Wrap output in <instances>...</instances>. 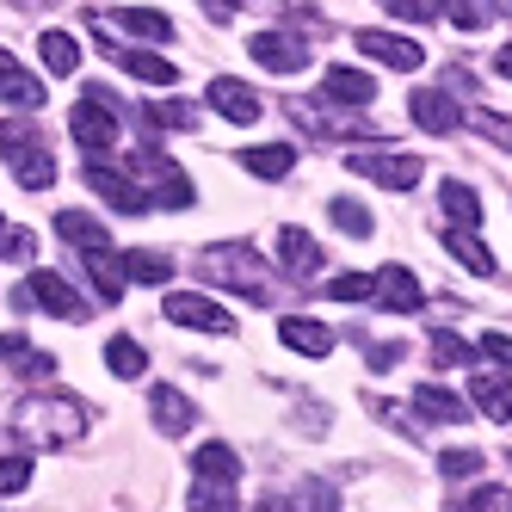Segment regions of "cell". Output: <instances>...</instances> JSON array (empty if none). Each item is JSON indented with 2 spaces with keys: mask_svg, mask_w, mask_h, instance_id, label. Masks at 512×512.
Segmentation results:
<instances>
[{
  "mask_svg": "<svg viewBox=\"0 0 512 512\" xmlns=\"http://www.w3.org/2000/svg\"><path fill=\"white\" fill-rule=\"evenodd\" d=\"M38 149H50L38 118H0V161H25V155H38Z\"/></svg>",
  "mask_w": 512,
  "mask_h": 512,
  "instance_id": "cell-19",
  "label": "cell"
},
{
  "mask_svg": "<svg viewBox=\"0 0 512 512\" xmlns=\"http://www.w3.org/2000/svg\"><path fill=\"white\" fill-rule=\"evenodd\" d=\"M371 284H377V303H383V309H395V315H414V309H420V278H414L408 266H383Z\"/></svg>",
  "mask_w": 512,
  "mask_h": 512,
  "instance_id": "cell-15",
  "label": "cell"
},
{
  "mask_svg": "<svg viewBox=\"0 0 512 512\" xmlns=\"http://www.w3.org/2000/svg\"><path fill=\"white\" fill-rule=\"evenodd\" d=\"M112 19H118L124 31H136V38H149V44H167V38H173V19L155 13V7H118Z\"/></svg>",
  "mask_w": 512,
  "mask_h": 512,
  "instance_id": "cell-29",
  "label": "cell"
},
{
  "mask_svg": "<svg viewBox=\"0 0 512 512\" xmlns=\"http://www.w3.org/2000/svg\"><path fill=\"white\" fill-rule=\"evenodd\" d=\"M31 247H38V241H31L25 229H7V235H0V253H7V260H31Z\"/></svg>",
  "mask_w": 512,
  "mask_h": 512,
  "instance_id": "cell-46",
  "label": "cell"
},
{
  "mask_svg": "<svg viewBox=\"0 0 512 512\" xmlns=\"http://www.w3.org/2000/svg\"><path fill=\"white\" fill-rule=\"evenodd\" d=\"M358 179H377V186H389V192H408V186H420V161L414 155H352L346 161Z\"/></svg>",
  "mask_w": 512,
  "mask_h": 512,
  "instance_id": "cell-9",
  "label": "cell"
},
{
  "mask_svg": "<svg viewBox=\"0 0 512 512\" xmlns=\"http://www.w3.org/2000/svg\"><path fill=\"white\" fill-rule=\"evenodd\" d=\"M0 235H7V223H0Z\"/></svg>",
  "mask_w": 512,
  "mask_h": 512,
  "instance_id": "cell-51",
  "label": "cell"
},
{
  "mask_svg": "<svg viewBox=\"0 0 512 512\" xmlns=\"http://www.w3.org/2000/svg\"><path fill=\"white\" fill-rule=\"evenodd\" d=\"M105 50H112V44H105ZM112 62L124 68V75L149 81V87H173V81H179V68H173L167 56H155V50H112Z\"/></svg>",
  "mask_w": 512,
  "mask_h": 512,
  "instance_id": "cell-17",
  "label": "cell"
},
{
  "mask_svg": "<svg viewBox=\"0 0 512 512\" xmlns=\"http://www.w3.org/2000/svg\"><path fill=\"white\" fill-rule=\"evenodd\" d=\"M149 414H155V426H161L167 438H179V432H192V414H198V408H192V401L179 395L173 383H155V389H149Z\"/></svg>",
  "mask_w": 512,
  "mask_h": 512,
  "instance_id": "cell-16",
  "label": "cell"
},
{
  "mask_svg": "<svg viewBox=\"0 0 512 512\" xmlns=\"http://www.w3.org/2000/svg\"><path fill=\"white\" fill-rule=\"evenodd\" d=\"M469 401H475L488 420H512V389H506L500 371H482V377H475V383H469Z\"/></svg>",
  "mask_w": 512,
  "mask_h": 512,
  "instance_id": "cell-22",
  "label": "cell"
},
{
  "mask_svg": "<svg viewBox=\"0 0 512 512\" xmlns=\"http://www.w3.org/2000/svg\"><path fill=\"white\" fill-rule=\"evenodd\" d=\"M198 272L210 284H229V290H253V297H266V266H260V253H253L247 241H216V247H204Z\"/></svg>",
  "mask_w": 512,
  "mask_h": 512,
  "instance_id": "cell-2",
  "label": "cell"
},
{
  "mask_svg": "<svg viewBox=\"0 0 512 512\" xmlns=\"http://www.w3.org/2000/svg\"><path fill=\"white\" fill-rule=\"evenodd\" d=\"M68 130H75V142L87 155H105L118 142V99L105 93V87H87L75 99V112H68Z\"/></svg>",
  "mask_w": 512,
  "mask_h": 512,
  "instance_id": "cell-3",
  "label": "cell"
},
{
  "mask_svg": "<svg viewBox=\"0 0 512 512\" xmlns=\"http://www.w3.org/2000/svg\"><path fill=\"white\" fill-rule=\"evenodd\" d=\"M438 469H445V475H482V451L457 445V451H445V457H438Z\"/></svg>",
  "mask_w": 512,
  "mask_h": 512,
  "instance_id": "cell-42",
  "label": "cell"
},
{
  "mask_svg": "<svg viewBox=\"0 0 512 512\" xmlns=\"http://www.w3.org/2000/svg\"><path fill=\"white\" fill-rule=\"evenodd\" d=\"M445 19L463 25V31H482V25L494 19V7H482V0H457V7H445Z\"/></svg>",
  "mask_w": 512,
  "mask_h": 512,
  "instance_id": "cell-39",
  "label": "cell"
},
{
  "mask_svg": "<svg viewBox=\"0 0 512 512\" xmlns=\"http://www.w3.org/2000/svg\"><path fill=\"white\" fill-rule=\"evenodd\" d=\"M408 112H414V124H420L426 136H451V130L463 124V112H457V99H451L445 87H420V93L408 99Z\"/></svg>",
  "mask_w": 512,
  "mask_h": 512,
  "instance_id": "cell-11",
  "label": "cell"
},
{
  "mask_svg": "<svg viewBox=\"0 0 512 512\" xmlns=\"http://www.w3.org/2000/svg\"><path fill=\"white\" fill-rule=\"evenodd\" d=\"M142 130H198V105L186 99H161V105H142Z\"/></svg>",
  "mask_w": 512,
  "mask_h": 512,
  "instance_id": "cell-27",
  "label": "cell"
},
{
  "mask_svg": "<svg viewBox=\"0 0 512 512\" xmlns=\"http://www.w3.org/2000/svg\"><path fill=\"white\" fill-rule=\"evenodd\" d=\"M247 173H260V179H284L290 173V161H297V155H290L284 149V142H266V149H247V155H235Z\"/></svg>",
  "mask_w": 512,
  "mask_h": 512,
  "instance_id": "cell-34",
  "label": "cell"
},
{
  "mask_svg": "<svg viewBox=\"0 0 512 512\" xmlns=\"http://www.w3.org/2000/svg\"><path fill=\"white\" fill-rule=\"evenodd\" d=\"M192 469H198V482L204 488H235V475H241V457L229 451V445H198V457H192Z\"/></svg>",
  "mask_w": 512,
  "mask_h": 512,
  "instance_id": "cell-18",
  "label": "cell"
},
{
  "mask_svg": "<svg viewBox=\"0 0 512 512\" xmlns=\"http://www.w3.org/2000/svg\"><path fill=\"white\" fill-rule=\"evenodd\" d=\"M475 352H482L494 371H512V340L506 334H482V346H475Z\"/></svg>",
  "mask_w": 512,
  "mask_h": 512,
  "instance_id": "cell-44",
  "label": "cell"
},
{
  "mask_svg": "<svg viewBox=\"0 0 512 512\" xmlns=\"http://www.w3.org/2000/svg\"><path fill=\"white\" fill-rule=\"evenodd\" d=\"M475 130H482V136H494V142H506V149H512V118H475Z\"/></svg>",
  "mask_w": 512,
  "mask_h": 512,
  "instance_id": "cell-47",
  "label": "cell"
},
{
  "mask_svg": "<svg viewBox=\"0 0 512 512\" xmlns=\"http://www.w3.org/2000/svg\"><path fill=\"white\" fill-rule=\"evenodd\" d=\"M389 364H401V346H371V371H389Z\"/></svg>",
  "mask_w": 512,
  "mask_h": 512,
  "instance_id": "cell-48",
  "label": "cell"
},
{
  "mask_svg": "<svg viewBox=\"0 0 512 512\" xmlns=\"http://www.w3.org/2000/svg\"><path fill=\"white\" fill-rule=\"evenodd\" d=\"M13 426L31 438V445H75V438H87V401L75 395H25Z\"/></svg>",
  "mask_w": 512,
  "mask_h": 512,
  "instance_id": "cell-1",
  "label": "cell"
},
{
  "mask_svg": "<svg viewBox=\"0 0 512 512\" xmlns=\"http://www.w3.org/2000/svg\"><path fill=\"white\" fill-rule=\"evenodd\" d=\"M334 229H346L352 241H364V235H371V210H364L358 198H334Z\"/></svg>",
  "mask_w": 512,
  "mask_h": 512,
  "instance_id": "cell-37",
  "label": "cell"
},
{
  "mask_svg": "<svg viewBox=\"0 0 512 512\" xmlns=\"http://www.w3.org/2000/svg\"><path fill=\"white\" fill-rule=\"evenodd\" d=\"M44 93H50V87H44L38 75H25V68H19L7 50H0V99H7V105H19V118H25V112H38V105H44Z\"/></svg>",
  "mask_w": 512,
  "mask_h": 512,
  "instance_id": "cell-13",
  "label": "cell"
},
{
  "mask_svg": "<svg viewBox=\"0 0 512 512\" xmlns=\"http://www.w3.org/2000/svg\"><path fill=\"white\" fill-rule=\"evenodd\" d=\"M260 512H303V506H297V500H266Z\"/></svg>",
  "mask_w": 512,
  "mask_h": 512,
  "instance_id": "cell-50",
  "label": "cell"
},
{
  "mask_svg": "<svg viewBox=\"0 0 512 512\" xmlns=\"http://www.w3.org/2000/svg\"><path fill=\"white\" fill-rule=\"evenodd\" d=\"M352 50H358V56H377V62H389V68H401V75L426 62V56H420V44L395 38V31H358V38H352Z\"/></svg>",
  "mask_w": 512,
  "mask_h": 512,
  "instance_id": "cell-12",
  "label": "cell"
},
{
  "mask_svg": "<svg viewBox=\"0 0 512 512\" xmlns=\"http://www.w3.org/2000/svg\"><path fill=\"white\" fill-rule=\"evenodd\" d=\"M278 340L290 352H303V358H327V352H334V327H327V321H303V315H284L278 321Z\"/></svg>",
  "mask_w": 512,
  "mask_h": 512,
  "instance_id": "cell-14",
  "label": "cell"
},
{
  "mask_svg": "<svg viewBox=\"0 0 512 512\" xmlns=\"http://www.w3.org/2000/svg\"><path fill=\"white\" fill-rule=\"evenodd\" d=\"M87 186L112 204V210H124V216H142V210H149V192H142L124 167H112V161H93V167H87Z\"/></svg>",
  "mask_w": 512,
  "mask_h": 512,
  "instance_id": "cell-7",
  "label": "cell"
},
{
  "mask_svg": "<svg viewBox=\"0 0 512 512\" xmlns=\"http://www.w3.org/2000/svg\"><path fill=\"white\" fill-rule=\"evenodd\" d=\"M19 309H44V315H56V321H81V315H87V303H81L56 272H31V278L19 284Z\"/></svg>",
  "mask_w": 512,
  "mask_h": 512,
  "instance_id": "cell-5",
  "label": "cell"
},
{
  "mask_svg": "<svg viewBox=\"0 0 512 512\" xmlns=\"http://www.w3.org/2000/svg\"><path fill=\"white\" fill-rule=\"evenodd\" d=\"M247 56L260 62V68H272V75H290V68L309 62V50L290 38V31H253V38H247Z\"/></svg>",
  "mask_w": 512,
  "mask_h": 512,
  "instance_id": "cell-10",
  "label": "cell"
},
{
  "mask_svg": "<svg viewBox=\"0 0 512 512\" xmlns=\"http://www.w3.org/2000/svg\"><path fill=\"white\" fill-rule=\"evenodd\" d=\"M494 75H506V81H512V44H506V50L494 56Z\"/></svg>",
  "mask_w": 512,
  "mask_h": 512,
  "instance_id": "cell-49",
  "label": "cell"
},
{
  "mask_svg": "<svg viewBox=\"0 0 512 512\" xmlns=\"http://www.w3.org/2000/svg\"><path fill=\"white\" fill-rule=\"evenodd\" d=\"M192 512H241V506H235V494H229V488H204V482H198Z\"/></svg>",
  "mask_w": 512,
  "mask_h": 512,
  "instance_id": "cell-43",
  "label": "cell"
},
{
  "mask_svg": "<svg viewBox=\"0 0 512 512\" xmlns=\"http://www.w3.org/2000/svg\"><path fill=\"white\" fill-rule=\"evenodd\" d=\"M81 260H87V272H93V284H99V297L118 303V297H124V266H118V253L105 247V253H81Z\"/></svg>",
  "mask_w": 512,
  "mask_h": 512,
  "instance_id": "cell-31",
  "label": "cell"
},
{
  "mask_svg": "<svg viewBox=\"0 0 512 512\" xmlns=\"http://www.w3.org/2000/svg\"><path fill=\"white\" fill-rule=\"evenodd\" d=\"M118 266H124V278H136V284H167V278H173V260H167V253H149V247L118 253Z\"/></svg>",
  "mask_w": 512,
  "mask_h": 512,
  "instance_id": "cell-28",
  "label": "cell"
},
{
  "mask_svg": "<svg viewBox=\"0 0 512 512\" xmlns=\"http://www.w3.org/2000/svg\"><path fill=\"white\" fill-rule=\"evenodd\" d=\"M204 105H210L216 118H229V124H253V118L266 112L260 93H253L247 81H235V75H216V81L204 87Z\"/></svg>",
  "mask_w": 512,
  "mask_h": 512,
  "instance_id": "cell-8",
  "label": "cell"
},
{
  "mask_svg": "<svg viewBox=\"0 0 512 512\" xmlns=\"http://www.w3.org/2000/svg\"><path fill=\"white\" fill-rule=\"evenodd\" d=\"M38 56H44L50 75H75V62H81V50H75V38H68V31H44V38H38Z\"/></svg>",
  "mask_w": 512,
  "mask_h": 512,
  "instance_id": "cell-33",
  "label": "cell"
},
{
  "mask_svg": "<svg viewBox=\"0 0 512 512\" xmlns=\"http://www.w3.org/2000/svg\"><path fill=\"white\" fill-rule=\"evenodd\" d=\"M327 297H334V303H371L377 284L364 278V272H340V278H327Z\"/></svg>",
  "mask_w": 512,
  "mask_h": 512,
  "instance_id": "cell-36",
  "label": "cell"
},
{
  "mask_svg": "<svg viewBox=\"0 0 512 512\" xmlns=\"http://www.w3.org/2000/svg\"><path fill=\"white\" fill-rule=\"evenodd\" d=\"M130 179L149 192V210H186V204H192V179L179 173L167 155H155V149H142V155L130 161Z\"/></svg>",
  "mask_w": 512,
  "mask_h": 512,
  "instance_id": "cell-4",
  "label": "cell"
},
{
  "mask_svg": "<svg viewBox=\"0 0 512 512\" xmlns=\"http://www.w3.org/2000/svg\"><path fill=\"white\" fill-rule=\"evenodd\" d=\"M31 488V457H7L0 463V494H25Z\"/></svg>",
  "mask_w": 512,
  "mask_h": 512,
  "instance_id": "cell-41",
  "label": "cell"
},
{
  "mask_svg": "<svg viewBox=\"0 0 512 512\" xmlns=\"http://www.w3.org/2000/svg\"><path fill=\"white\" fill-rule=\"evenodd\" d=\"M278 253H284L290 278H315V266H321V247H315L309 229H278Z\"/></svg>",
  "mask_w": 512,
  "mask_h": 512,
  "instance_id": "cell-21",
  "label": "cell"
},
{
  "mask_svg": "<svg viewBox=\"0 0 512 512\" xmlns=\"http://www.w3.org/2000/svg\"><path fill=\"white\" fill-rule=\"evenodd\" d=\"M438 210L451 216L445 229H475V223H482V198H475L469 186H457V179H451V186H438Z\"/></svg>",
  "mask_w": 512,
  "mask_h": 512,
  "instance_id": "cell-25",
  "label": "cell"
},
{
  "mask_svg": "<svg viewBox=\"0 0 512 512\" xmlns=\"http://www.w3.org/2000/svg\"><path fill=\"white\" fill-rule=\"evenodd\" d=\"M105 364H112V377H124V383H130V377H142V371H149V358H142V346H136L130 334H118L112 346H105Z\"/></svg>",
  "mask_w": 512,
  "mask_h": 512,
  "instance_id": "cell-35",
  "label": "cell"
},
{
  "mask_svg": "<svg viewBox=\"0 0 512 512\" xmlns=\"http://www.w3.org/2000/svg\"><path fill=\"white\" fill-rule=\"evenodd\" d=\"M327 99H334V105H371L377 81L358 75V68H327Z\"/></svg>",
  "mask_w": 512,
  "mask_h": 512,
  "instance_id": "cell-23",
  "label": "cell"
},
{
  "mask_svg": "<svg viewBox=\"0 0 512 512\" xmlns=\"http://www.w3.org/2000/svg\"><path fill=\"white\" fill-rule=\"evenodd\" d=\"M414 408H420L426 420H469V408H463V395H451V389H438V383L414 389Z\"/></svg>",
  "mask_w": 512,
  "mask_h": 512,
  "instance_id": "cell-32",
  "label": "cell"
},
{
  "mask_svg": "<svg viewBox=\"0 0 512 512\" xmlns=\"http://www.w3.org/2000/svg\"><path fill=\"white\" fill-rule=\"evenodd\" d=\"M167 321L173 327H198V334H235V315L223 303L198 297V290H173V297H167Z\"/></svg>",
  "mask_w": 512,
  "mask_h": 512,
  "instance_id": "cell-6",
  "label": "cell"
},
{
  "mask_svg": "<svg viewBox=\"0 0 512 512\" xmlns=\"http://www.w3.org/2000/svg\"><path fill=\"white\" fill-rule=\"evenodd\" d=\"M0 358H7L13 371H25V377H56V358L50 352H31L25 334H0Z\"/></svg>",
  "mask_w": 512,
  "mask_h": 512,
  "instance_id": "cell-24",
  "label": "cell"
},
{
  "mask_svg": "<svg viewBox=\"0 0 512 512\" xmlns=\"http://www.w3.org/2000/svg\"><path fill=\"white\" fill-rule=\"evenodd\" d=\"M56 235L68 247H81V253H105V247H112V241H105V223H99V216H87V210H62L56 216Z\"/></svg>",
  "mask_w": 512,
  "mask_h": 512,
  "instance_id": "cell-20",
  "label": "cell"
},
{
  "mask_svg": "<svg viewBox=\"0 0 512 512\" xmlns=\"http://www.w3.org/2000/svg\"><path fill=\"white\" fill-rule=\"evenodd\" d=\"M457 512H512V494L500 488V482H482V488H475Z\"/></svg>",
  "mask_w": 512,
  "mask_h": 512,
  "instance_id": "cell-38",
  "label": "cell"
},
{
  "mask_svg": "<svg viewBox=\"0 0 512 512\" xmlns=\"http://www.w3.org/2000/svg\"><path fill=\"white\" fill-rule=\"evenodd\" d=\"M445 253H457V260L469 266V272H494V253L482 247V235H475V229H445Z\"/></svg>",
  "mask_w": 512,
  "mask_h": 512,
  "instance_id": "cell-30",
  "label": "cell"
},
{
  "mask_svg": "<svg viewBox=\"0 0 512 512\" xmlns=\"http://www.w3.org/2000/svg\"><path fill=\"white\" fill-rule=\"evenodd\" d=\"M290 118L315 136H371V124H358V118H327V105H290Z\"/></svg>",
  "mask_w": 512,
  "mask_h": 512,
  "instance_id": "cell-26",
  "label": "cell"
},
{
  "mask_svg": "<svg viewBox=\"0 0 512 512\" xmlns=\"http://www.w3.org/2000/svg\"><path fill=\"white\" fill-rule=\"evenodd\" d=\"M389 13H395V19H408V25H426V19H445V7H438V0H389Z\"/></svg>",
  "mask_w": 512,
  "mask_h": 512,
  "instance_id": "cell-40",
  "label": "cell"
},
{
  "mask_svg": "<svg viewBox=\"0 0 512 512\" xmlns=\"http://www.w3.org/2000/svg\"><path fill=\"white\" fill-rule=\"evenodd\" d=\"M463 358H469V346L457 334H432V364H463Z\"/></svg>",
  "mask_w": 512,
  "mask_h": 512,
  "instance_id": "cell-45",
  "label": "cell"
}]
</instances>
